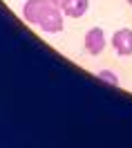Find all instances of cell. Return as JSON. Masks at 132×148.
I'll return each mask as SVG.
<instances>
[{
  "label": "cell",
  "mask_w": 132,
  "mask_h": 148,
  "mask_svg": "<svg viewBox=\"0 0 132 148\" xmlns=\"http://www.w3.org/2000/svg\"><path fill=\"white\" fill-rule=\"evenodd\" d=\"M83 49L90 56H99L105 49V34L101 27H92L83 38Z\"/></svg>",
  "instance_id": "obj_1"
},
{
  "label": "cell",
  "mask_w": 132,
  "mask_h": 148,
  "mask_svg": "<svg viewBox=\"0 0 132 148\" xmlns=\"http://www.w3.org/2000/svg\"><path fill=\"white\" fill-rule=\"evenodd\" d=\"M112 47L119 56H130L132 54V29L128 27L116 29L112 36Z\"/></svg>",
  "instance_id": "obj_2"
},
{
  "label": "cell",
  "mask_w": 132,
  "mask_h": 148,
  "mask_svg": "<svg viewBox=\"0 0 132 148\" xmlns=\"http://www.w3.org/2000/svg\"><path fill=\"white\" fill-rule=\"evenodd\" d=\"M87 7H90V0H65L61 11L67 18H83Z\"/></svg>",
  "instance_id": "obj_3"
},
{
  "label": "cell",
  "mask_w": 132,
  "mask_h": 148,
  "mask_svg": "<svg viewBox=\"0 0 132 148\" xmlns=\"http://www.w3.org/2000/svg\"><path fill=\"white\" fill-rule=\"evenodd\" d=\"M96 79L101 81V83L110 85V88H116L119 85V76L114 72H110V70H101V72H96Z\"/></svg>",
  "instance_id": "obj_4"
},
{
  "label": "cell",
  "mask_w": 132,
  "mask_h": 148,
  "mask_svg": "<svg viewBox=\"0 0 132 148\" xmlns=\"http://www.w3.org/2000/svg\"><path fill=\"white\" fill-rule=\"evenodd\" d=\"M49 2H52V5H54V7H58V9H61V7H63V2H65V0H49Z\"/></svg>",
  "instance_id": "obj_5"
},
{
  "label": "cell",
  "mask_w": 132,
  "mask_h": 148,
  "mask_svg": "<svg viewBox=\"0 0 132 148\" xmlns=\"http://www.w3.org/2000/svg\"><path fill=\"white\" fill-rule=\"evenodd\" d=\"M128 2H130V5H132V0H128Z\"/></svg>",
  "instance_id": "obj_6"
}]
</instances>
